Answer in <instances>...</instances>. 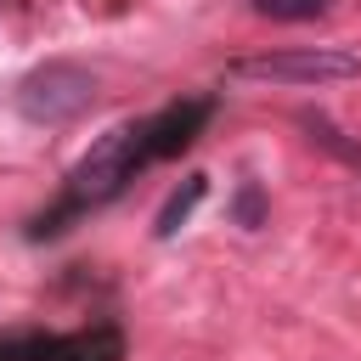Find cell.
<instances>
[{
  "instance_id": "6da1fadb",
  "label": "cell",
  "mask_w": 361,
  "mask_h": 361,
  "mask_svg": "<svg viewBox=\"0 0 361 361\" xmlns=\"http://www.w3.org/2000/svg\"><path fill=\"white\" fill-rule=\"evenodd\" d=\"M209 113H214V102L197 96V102H175V107H164V113H152V118H141V124L107 130V135L73 164L62 197H56L45 214H34L28 237H34V243H39V237H56V231H68V220H79L85 209L113 203V197L135 180V169H147V164H158V158L192 147L197 130L209 124Z\"/></svg>"
},
{
  "instance_id": "7a4b0ae2",
  "label": "cell",
  "mask_w": 361,
  "mask_h": 361,
  "mask_svg": "<svg viewBox=\"0 0 361 361\" xmlns=\"http://www.w3.org/2000/svg\"><path fill=\"white\" fill-rule=\"evenodd\" d=\"M96 96H102V79L85 62H68V56H51V62L28 68L11 90V102L28 124H73L96 107Z\"/></svg>"
},
{
  "instance_id": "3957f363",
  "label": "cell",
  "mask_w": 361,
  "mask_h": 361,
  "mask_svg": "<svg viewBox=\"0 0 361 361\" xmlns=\"http://www.w3.org/2000/svg\"><path fill=\"white\" fill-rule=\"evenodd\" d=\"M226 73L231 79H259V85H333V79H361V56L338 51V45L259 51V56H237Z\"/></svg>"
},
{
  "instance_id": "277c9868",
  "label": "cell",
  "mask_w": 361,
  "mask_h": 361,
  "mask_svg": "<svg viewBox=\"0 0 361 361\" xmlns=\"http://www.w3.org/2000/svg\"><path fill=\"white\" fill-rule=\"evenodd\" d=\"M203 197H209V175H186V180L164 197V209H158V220H152V237H158V243H164V237H175V231L192 220V209H197Z\"/></svg>"
},
{
  "instance_id": "5b68a950",
  "label": "cell",
  "mask_w": 361,
  "mask_h": 361,
  "mask_svg": "<svg viewBox=\"0 0 361 361\" xmlns=\"http://www.w3.org/2000/svg\"><path fill=\"white\" fill-rule=\"evenodd\" d=\"M299 124L310 130V141H316L322 152H333L338 164H350V169H361V141H350V135H344V130H338V124H333L327 113H299Z\"/></svg>"
},
{
  "instance_id": "8992f818",
  "label": "cell",
  "mask_w": 361,
  "mask_h": 361,
  "mask_svg": "<svg viewBox=\"0 0 361 361\" xmlns=\"http://www.w3.org/2000/svg\"><path fill=\"white\" fill-rule=\"evenodd\" d=\"M265 220H271V197H265V186H259V180H243V186L231 192V226L259 231Z\"/></svg>"
},
{
  "instance_id": "52a82bcc",
  "label": "cell",
  "mask_w": 361,
  "mask_h": 361,
  "mask_svg": "<svg viewBox=\"0 0 361 361\" xmlns=\"http://www.w3.org/2000/svg\"><path fill=\"white\" fill-rule=\"evenodd\" d=\"M259 17H271V23H310V17H322L333 0H248Z\"/></svg>"
},
{
  "instance_id": "ba28073f",
  "label": "cell",
  "mask_w": 361,
  "mask_h": 361,
  "mask_svg": "<svg viewBox=\"0 0 361 361\" xmlns=\"http://www.w3.org/2000/svg\"><path fill=\"white\" fill-rule=\"evenodd\" d=\"M85 11H96V17H118L124 11V0H79Z\"/></svg>"
}]
</instances>
